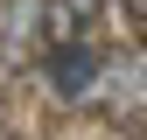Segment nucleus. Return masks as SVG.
Returning a JSON list of instances; mask_svg holds the SVG:
<instances>
[{"mask_svg": "<svg viewBox=\"0 0 147 140\" xmlns=\"http://www.w3.org/2000/svg\"><path fill=\"white\" fill-rule=\"evenodd\" d=\"M98 70H105V63H98V49H91V42H56V49L42 56V84H49L56 98L77 105V98L98 91Z\"/></svg>", "mask_w": 147, "mask_h": 140, "instance_id": "1", "label": "nucleus"}, {"mask_svg": "<svg viewBox=\"0 0 147 140\" xmlns=\"http://www.w3.org/2000/svg\"><path fill=\"white\" fill-rule=\"evenodd\" d=\"M49 35V0H0V56L28 63Z\"/></svg>", "mask_w": 147, "mask_h": 140, "instance_id": "2", "label": "nucleus"}]
</instances>
